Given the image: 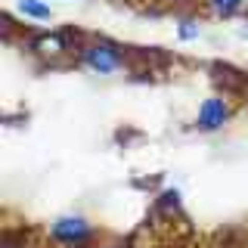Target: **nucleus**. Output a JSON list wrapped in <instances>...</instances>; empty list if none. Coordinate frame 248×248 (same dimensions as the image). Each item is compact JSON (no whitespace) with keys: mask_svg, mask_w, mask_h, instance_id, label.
Segmentation results:
<instances>
[{"mask_svg":"<svg viewBox=\"0 0 248 248\" xmlns=\"http://www.w3.org/2000/svg\"><path fill=\"white\" fill-rule=\"evenodd\" d=\"M50 232H53V239H59L62 245H75V248L93 239V227L84 220V217H75V214L59 217V220L50 227Z\"/></svg>","mask_w":248,"mask_h":248,"instance_id":"f257e3e1","label":"nucleus"},{"mask_svg":"<svg viewBox=\"0 0 248 248\" xmlns=\"http://www.w3.org/2000/svg\"><path fill=\"white\" fill-rule=\"evenodd\" d=\"M84 62H87L93 72L108 75L121 65V56H118V50L108 46V44H90V46H84Z\"/></svg>","mask_w":248,"mask_h":248,"instance_id":"f03ea898","label":"nucleus"},{"mask_svg":"<svg viewBox=\"0 0 248 248\" xmlns=\"http://www.w3.org/2000/svg\"><path fill=\"white\" fill-rule=\"evenodd\" d=\"M227 118H230V108H227V103H223V99H217V96H211V99H205V103H202L196 124H199L202 130H217L223 121H227Z\"/></svg>","mask_w":248,"mask_h":248,"instance_id":"7ed1b4c3","label":"nucleus"},{"mask_svg":"<svg viewBox=\"0 0 248 248\" xmlns=\"http://www.w3.org/2000/svg\"><path fill=\"white\" fill-rule=\"evenodd\" d=\"M19 10L25 16H31V19H50V6L41 3V0H22Z\"/></svg>","mask_w":248,"mask_h":248,"instance_id":"20e7f679","label":"nucleus"},{"mask_svg":"<svg viewBox=\"0 0 248 248\" xmlns=\"http://www.w3.org/2000/svg\"><path fill=\"white\" fill-rule=\"evenodd\" d=\"M242 3H245V0H208V6H211L217 16H232Z\"/></svg>","mask_w":248,"mask_h":248,"instance_id":"39448f33","label":"nucleus"},{"mask_svg":"<svg viewBox=\"0 0 248 248\" xmlns=\"http://www.w3.org/2000/svg\"><path fill=\"white\" fill-rule=\"evenodd\" d=\"M37 46H41L44 53H56V50H59V37H44Z\"/></svg>","mask_w":248,"mask_h":248,"instance_id":"423d86ee","label":"nucleus"},{"mask_svg":"<svg viewBox=\"0 0 248 248\" xmlns=\"http://www.w3.org/2000/svg\"><path fill=\"white\" fill-rule=\"evenodd\" d=\"M196 34H199V28H192V22H183L180 37H186V41H189V37H196Z\"/></svg>","mask_w":248,"mask_h":248,"instance_id":"0eeeda50","label":"nucleus"}]
</instances>
